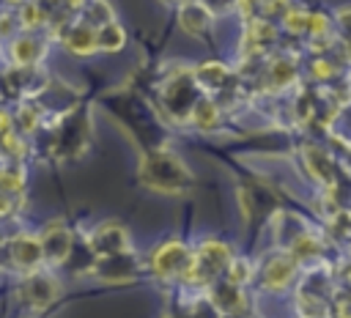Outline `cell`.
Here are the masks:
<instances>
[{
  "label": "cell",
  "instance_id": "1f68e13d",
  "mask_svg": "<svg viewBox=\"0 0 351 318\" xmlns=\"http://www.w3.org/2000/svg\"><path fill=\"white\" fill-rule=\"evenodd\" d=\"M8 132H14V126H11V112L0 107V137L8 134Z\"/></svg>",
  "mask_w": 351,
  "mask_h": 318
},
{
  "label": "cell",
  "instance_id": "7c38bea8",
  "mask_svg": "<svg viewBox=\"0 0 351 318\" xmlns=\"http://www.w3.org/2000/svg\"><path fill=\"white\" fill-rule=\"evenodd\" d=\"M38 236L41 244V255H44V266H60L66 263V258L71 255L74 247V233L63 219H49Z\"/></svg>",
  "mask_w": 351,
  "mask_h": 318
},
{
  "label": "cell",
  "instance_id": "3957f363",
  "mask_svg": "<svg viewBox=\"0 0 351 318\" xmlns=\"http://www.w3.org/2000/svg\"><path fill=\"white\" fill-rule=\"evenodd\" d=\"M137 181L156 195H184L195 186V173L170 148H156L140 154Z\"/></svg>",
  "mask_w": 351,
  "mask_h": 318
},
{
  "label": "cell",
  "instance_id": "603a6c76",
  "mask_svg": "<svg viewBox=\"0 0 351 318\" xmlns=\"http://www.w3.org/2000/svg\"><path fill=\"white\" fill-rule=\"evenodd\" d=\"M274 238H277V247L280 249H288L302 233L310 230L307 219L296 211H274Z\"/></svg>",
  "mask_w": 351,
  "mask_h": 318
},
{
  "label": "cell",
  "instance_id": "7a4b0ae2",
  "mask_svg": "<svg viewBox=\"0 0 351 318\" xmlns=\"http://www.w3.org/2000/svg\"><path fill=\"white\" fill-rule=\"evenodd\" d=\"M38 132H44V151L52 162H74L88 151L93 137L90 107L85 101H77L69 110L58 112L52 121H44Z\"/></svg>",
  "mask_w": 351,
  "mask_h": 318
},
{
  "label": "cell",
  "instance_id": "5bb4252c",
  "mask_svg": "<svg viewBox=\"0 0 351 318\" xmlns=\"http://www.w3.org/2000/svg\"><path fill=\"white\" fill-rule=\"evenodd\" d=\"M90 274L99 277L101 282H129L140 274V260H137L134 249L107 255V258H93Z\"/></svg>",
  "mask_w": 351,
  "mask_h": 318
},
{
  "label": "cell",
  "instance_id": "f546056e",
  "mask_svg": "<svg viewBox=\"0 0 351 318\" xmlns=\"http://www.w3.org/2000/svg\"><path fill=\"white\" fill-rule=\"evenodd\" d=\"M19 19H16V11L14 8H5L0 11V44H8L16 33H19Z\"/></svg>",
  "mask_w": 351,
  "mask_h": 318
},
{
  "label": "cell",
  "instance_id": "6da1fadb",
  "mask_svg": "<svg viewBox=\"0 0 351 318\" xmlns=\"http://www.w3.org/2000/svg\"><path fill=\"white\" fill-rule=\"evenodd\" d=\"M99 107L121 126V132L134 143L140 154L156 151V148H170V129L159 110L140 96L134 88H112L99 99Z\"/></svg>",
  "mask_w": 351,
  "mask_h": 318
},
{
  "label": "cell",
  "instance_id": "d6986e66",
  "mask_svg": "<svg viewBox=\"0 0 351 318\" xmlns=\"http://www.w3.org/2000/svg\"><path fill=\"white\" fill-rule=\"evenodd\" d=\"M192 77H195V82H197V88L206 93V96H219V93H225L228 88H233L239 80H236V74L225 66V63H219V60H206V63H200L197 69H192Z\"/></svg>",
  "mask_w": 351,
  "mask_h": 318
},
{
  "label": "cell",
  "instance_id": "7402d4cb",
  "mask_svg": "<svg viewBox=\"0 0 351 318\" xmlns=\"http://www.w3.org/2000/svg\"><path fill=\"white\" fill-rule=\"evenodd\" d=\"M211 22H214V14L200 0H186V3L178 5V27L186 36H203V33H208Z\"/></svg>",
  "mask_w": 351,
  "mask_h": 318
},
{
  "label": "cell",
  "instance_id": "9c48e42d",
  "mask_svg": "<svg viewBox=\"0 0 351 318\" xmlns=\"http://www.w3.org/2000/svg\"><path fill=\"white\" fill-rule=\"evenodd\" d=\"M189 258H192V249H189L184 241L170 238V241H162V244L151 252L148 266H151L154 277H159V280H165V282H176V280L184 282V274H186V269H189Z\"/></svg>",
  "mask_w": 351,
  "mask_h": 318
},
{
  "label": "cell",
  "instance_id": "9a60e30c",
  "mask_svg": "<svg viewBox=\"0 0 351 318\" xmlns=\"http://www.w3.org/2000/svg\"><path fill=\"white\" fill-rule=\"evenodd\" d=\"M52 38H58V41L63 44V49L71 52V55H77V58L96 55V27L85 25V22L77 19V16L69 19V22H63V25L52 33Z\"/></svg>",
  "mask_w": 351,
  "mask_h": 318
},
{
  "label": "cell",
  "instance_id": "d4e9b609",
  "mask_svg": "<svg viewBox=\"0 0 351 318\" xmlns=\"http://www.w3.org/2000/svg\"><path fill=\"white\" fill-rule=\"evenodd\" d=\"M219 118H222V107H219V101H214L211 96L203 93V96L195 101V107H192L189 123L197 126V129H203V132H208V129L219 126Z\"/></svg>",
  "mask_w": 351,
  "mask_h": 318
},
{
  "label": "cell",
  "instance_id": "5b68a950",
  "mask_svg": "<svg viewBox=\"0 0 351 318\" xmlns=\"http://www.w3.org/2000/svg\"><path fill=\"white\" fill-rule=\"evenodd\" d=\"M230 258H233V249L225 241L206 238L203 244H197V249H192V258H189V269L184 274V282L192 285V288L211 285L217 277L225 274Z\"/></svg>",
  "mask_w": 351,
  "mask_h": 318
},
{
  "label": "cell",
  "instance_id": "30bf717a",
  "mask_svg": "<svg viewBox=\"0 0 351 318\" xmlns=\"http://www.w3.org/2000/svg\"><path fill=\"white\" fill-rule=\"evenodd\" d=\"M85 247L90 249L93 258H107V255H118V252L132 249V236H129V230H126L121 222L104 219V222H99V225L88 233Z\"/></svg>",
  "mask_w": 351,
  "mask_h": 318
},
{
  "label": "cell",
  "instance_id": "83f0119b",
  "mask_svg": "<svg viewBox=\"0 0 351 318\" xmlns=\"http://www.w3.org/2000/svg\"><path fill=\"white\" fill-rule=\"evenodd\" d=\"M225 280H230L233 285H239V288H244L252 277H255V269H252V263L247 260V258H230V263H228V269H225V274H222Z\"/></svg>",
  "mask_w": 351,
  "mask_h": 318
},
{
  "label": "cell",
  "instance_id": "277c9868",
  "mask_svg": "<svg viewBox=\"0 0 351 318\" xmlns=\"http://www.w3.org/2000/svg\"><path fill=\"white\" fill-rule=\"evenodd\" d=\"M203 96V90L197 88L192 69L186 66H176L159 85L156 90V104H159V115L165 118V123L173 126H186L195 101Z\"/></svg>",
  "mask_w": 351,
  "mask_h": 318
},
{
  "label": "cell",
  "instance_id": "e575fe53",
  "mask_svg": "<svg viewBox=\"0 0 351 318\" xmlns=\"http://www.w3.org/2000/svg\"><path fill=\"white\" fill-rule=\"evenodd\" d=\"M3 167H5V162H3V159H0V170H3Z\"/></svg>",
  "mask_w": 351,
  "mask_h": 318
},
{
  "label": "cell",
  "instance_id": "44dd1931",
  "mask_svg": "<svg viewBox=\"0 0 351 318\" xmlns=\"http://www.w3.org/2000/svg\"><path fill=\"white\" fill-rule=\"evenodd\" d=\"M208 293V304L222 315H239L244 310V288L233 285L225 277H217L211 285L203 288Z\"/></svg>",
  "mask_w": 351,
  "mask_h": 318
},
{
  "label": "cell",
  "instance_id": "ac0fdd59",
  "mask_svg": "<svg viewBox=\"0 0 351 318\" xmlns=\"http://www.w3.org/2000/svg\"><path fill=\"white\" fill-rule=\"evenodd\" d=\"M302 162H304V167L315 184H321L324 189L337 186V167H335V159L326 148H321L318 143H304L302 145Z\"/></svg>",
  "mask_w": 351,
  "mask_h": 318
},
{
  "label": "cell",
  "instance_id": "484cf974",
  "mask_svg": "<svg viewBox=\"0 0 351 318\" xmlns=\"http://www.w3.org/2000/svg\"><path fill=\"white\" fill-rule=\"evenodd\" d=\"M126 47V30L112 19L96 27V52H121Z\"/></svg>",
  "mask_w": 351,
  "mask_h": 318
},
{
  "label": "cell",
  "instance_id": "8992f818",
  "mask_svg": "<svg viewBox=\"0 0 351 318\" xmlns=\"http://www.w3.org/2000/svg\"><path fill=\"white\" fill-rule=\"evenodd\" d=\"M60 293V282L49 269H33L27 274H22V280L14 288V299L19 307L30 310V313H41L47 310Z\"/></svg>",
  "mask_w": 351,
  "mask_h": 318
},
{
  "label": "cell",
  "instance_id": "ba28073f",
  "mask_svg": "<svg viewBox=\"0 0 351 318\" xmlns=\"http://www.w3.org/2000/svg\"><path fill=\"white\" fill-rule=\"evenodd\" d=\"M0 252H3V266L16 274H27L44 266V255L36 233H14L8 238H0Z\"/></svg>",
  "mask_w": 351,
  "mask_h": 318
},
{
  "label": "cell",
  "instance_id": "52a82bcc",
  "mask_svg": "<svg viewBox=\"0 0 351 318\" xmlns=\"http://www.w3.org/2000/svg\"><path fill=\"white\" fill-rule=\"evenodd\" d=\"M0 85L8 101H36L47 90L49 77L41 66H8L0 77Z\"/></svg>",
  "mask_w": 351,
  "mask_h": 318
},
{
  "label": "cell",
  "instance_id": "d6a6232c",
  "mask_svg": "<svg viewBox=\"0 0 351 318\" xmlns=\"http://www.w3.org/2000/svg\"><path fill=\"white\" fill-rule=\"evenodd\" d=\"M159 3H165V5H181V3H186V0H159Z\"/></svg>",
  "mask_w": 351,
  "mask_h": 318
},
{
  "label": "cell",
  "instance_id": "4dcf8cb0",
  "mask_svg": "<svg viewBox=\"0 0 351 318\" xmlns=\"http://www.w3.org/2000/svg\"><path fill=\"white\" fill-rule=\"evenodd\" d=\"M214 16H219V14H228V11H233V3L236 0H200Z\"/></svg>",
  "mask_w": 351,
  "mask_h": 318
},
{
  "label": "cell",
  "instance_id": "cb8c5ba5",
  "mask_svg": "<svg viewBox=\"0 0 351 318\" xmlns=\"http://www.w3.org/2000/svg\"><path fill=\"white\" fill-rule=\"evenodd\" d=\"M44 121H47V115L38 101H16V110L11 112V126L22 137L36 134L44 126Z\"/></svg>",
  "mask_w": 351,
  "mask_h": 318
},
{
  "label": "cell",
  "instance_id": "2e32d148",
  "mask_svg": "<svg viewBox=\"0 0 351 318\" xmlns=\"http://www.w3.org/2000/svg\"><path fill=\"white\" fill-rule=\"evenodd\" d=\"M261 85L269 90V93H280L285 88H291L299 77V66L293 58L288 55H266L263 66H261Z\"/></svg>",
  "mask_w": 351,
  "mask_h": 318
},
{
  "label": "cell",
  "instance_id": "f1b7e54d",
  "mask_svg": "<svg viewBox=\"0 0 351 318\" xmlns=\"http://www.w3.org/2000/svg\"><path fill=\"white\" fill-rule=\"evenodd\" d=\"M310 25V11L307 8H285L282 11V27L293 36H307Z\"/></svg>",
  "mask_w": 351,
  "mask_h": 318
},
{
  "label": "cell",
  "instance_id": "ffe728a7",
  "mask_svg": "<svg viewBox=\"0 0 351 318\" xmlns=\"http://www.w3.org/2000/svg\"><path fill=\"white\" fill-rule=\"evenodd\" d=\"M277 44V27L269 19H255L244 22V36H241V58H261L269 55V49Z\"/></svg>",
  "mask_w": 351,
  "mask_h": 318
},
{
  "label": "cell",
  "instance_id": "836d02e7",
  "mask_svg": "<svg viewBox=\"0 0 351 318\" xmlns=\"http://www.w3.org/2000/svg\"><path fill=\"white\" fill-rule=\"evenodd\" d=\"M3 3H8V5H19V3H25V0H3Z\"/></svg>",
  "mask_w": 351,
  "mask_h": 318
},
{
  "label": "cell",
  "instance_id": "8fae6325",
  "mask_svg": "<svg viewBox=\"0 0 351 318\" xmlns=\"http://www.w3.org/2000/svg\"><path fill=\"white\" fill-rule=\"evenodd\" d=\"M239 208L244 214V219L250 225L255 222H266L277 208H280V197L266 186V184H241L239 186Z\"/></svg>",
  "mask_w": 351,
  "mask_h": 318
},
{
  "label": "cell",
  "instance_id": "e0dca14e",
  "mask_svg": "<svg viewBox=\"0 0 351 318\" xmlns=\"http://www.w3.org/2000/svg\"><path fill=\"white\" fill-rule=\"evenodd\" d=\"M296 277H299V263L285 249H277L274 255H269L263 269H261V285L269 291H282Z\"/></svg>",
  "mask_w": 351,
  "mask_h": 318
},
{
  "label": "cell",
  "instance_id": "4fadbf2b",
  "mask_svg": "<svg viewBox=\"0 0 351 318\" xmlns=\"http://www.w3.org/2000/svg\"><path fill=\"white\" fill-rule=\"evenodd\" d=\"M47 49H49V38L41 30H19L8 41L11 66H41Z\"/></svg>",
  "mask_w": 351,
  "mask_h": 318
},
{
  "label": "cell",
  "instance_id": "4316f807",
  "mask_svg": "<svg viewBox=\"0 0 351 318\" xmlns=\"http://www.w3.org/2000/svg\"><path fill=\"white\" fill-rule=\"evenodd\" d=\"M77 19H82L90 27H101V25L115 19V11H112V5L107 0H85L82 8L77 11Z\"/></svg>",
  "mask_w": 351,
  "mask_h": 318
}]
</instances>
